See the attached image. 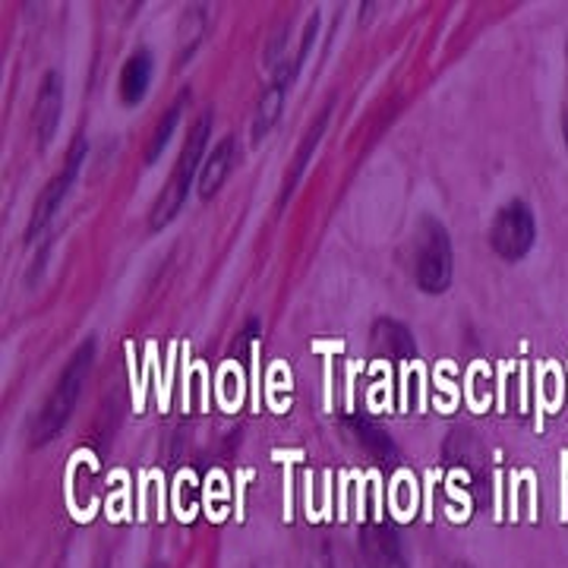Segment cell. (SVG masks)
Listing matches in <instances>:
<instances>
[{"instance_id":"obj_1","label":"cell","mask_w":568,"mask_h":568,"mask_svg":"<svg viewBox=\"0 0 568 568\" xmlns=\"http://www.w3.org/2000/svg\"><path fill=\"white\" fill-rule=\"evenodd\" d=\"M212 136V111L200 114V121L190 126L186 142L181 149V159L171 171V181L164 183V190L159 193V200L152 205V215H149V227L152 231H162L168 224L174 222V215L181 212L186 196H190V186L193 181H200V171H203V152Z\"/></svg>"},{"instance_id":"obj_2","label":"cell","mask_w":568,"mask_h":568,"mask_svg":"<svg viewBox=\"0 0 568 568\" xmlns=\"http://www.w3.org/2000/svg\"><path fill=\"white\" fill-rule=\"evenodd\" d=\"M92 361H95V338H85V342L73 351L70 364L63 366L61 379H58V386L51 392L48 405L41 407L39 414H36V420H32V426H29V443H32V446L51 443L63 426H67L73 407L80 402L82 383H85V376H89V369H92Z\"/></svg>"},{"instance_id":"obj_3","label":"cell","mask_w":568,"mask_h":568,"mask_svg":"<svg viewBox=\"0 0 568 568\" xmlns=\"http://www.w3.org/2000/svg\"><path fill=\"white\" fill-rule=\"evenodd\" d=\"M455 275V253L446 224L424 219L414 237V282L424 294H446Z\"/></svg>"},{"instance_id":"obj_4","label":"cell","mask_w":568,"mask_h":568,"mask_svg":"<svg viewBox=\"0 0 568 568\" xmlns=\"http://www.w3.org/2000/svg\"><path fill=\"white\" fill-rule=\"evenodd\" d=\"M534 241H537V222H534L528 203L511 200L496 212L493 227H489V246L499 260H506V263L525 260Z\"/></svg>"},{"instance_id":"obj_5","label":"cell","mask_w":568,"mask_h":568,"mask_svg":"<svg viewBox=\"0 0 568 568\" xmlns=\"http://www.w3.org/2000/svg\"><path fill=\"white\" fill-rule=\"evenodd\" d=\"M85 159H89V140H85V136H77L73 145H70V152H67V164H63V171L54 178V181L48 183L44 190H41V196L36 200L32 219H29V231H26V237H29V241H36L41 231L48 227V222L54 219V212H58L63 200H67V193H70L73 181L80 178Z\"/></svg>"},{"instance_id":"obj_6","label":"cell","mask_w":568,"mask_h":568,"mask_svg":"<svg viewBox=\"0 0 568 568\" xmlns=\"http://www.w3.org/2000/svg\"><path fill=\"white\" fill-rule=\"evenodd\" d=\"M63 111V80L61 73H48L39 89V99H36V133H39L41 145L54 140L58 133V123H61Z\"/></svg>"},{"instance_id":"obj_7","label":"cell","mask_w":568,"mask_h":568,"mask_svg":"<svg viewBox=\"0 0 568 568\" xmlns=\"http://www.w3.org/2000/svg\"><path fill=\"white\" fill-rule=\"evenodd\" d=\"M149 82H152V54L140 48L133 51L121 70V82H118V95L126 108H136L149 92Z\"/></svg>"},{"instance_id":"obj_8","label":"cell","mask_w":568,"mask_h":568,"mask_svg":"<svg viewBox=\"0 0 568 568\" xmlns=\"http://www.w3.org/2000/svg\"><path fill=\"white\" fill-rule=\"evenodd\" d=\"M328 114H332V104L325 108V111H320V118L310 123V130H306L304 142H301V149H297V155H294V162H291V171H287V178H284V190H282V205L287 203V196L294 193V186L301 183V178H304L306 164H310V159H313V152H316V145L323 142V133L325 126H328Z\"/></svg>"},{"instance_id":"obj_9","label":"cell","mask_w":568,"mask_h":568,"mask_svg":"<svg viewBox=\"0 0 568 568\" xmlns=\"http://www.w3.org/2000/svg\"><path fill=\"white\" fill-rule=\"evenodd\" d=\"M231 162H234V136H224L205 159L203 171H200V196L212 200L222 190L224 178L231 174Z\"/></svg>"},{"instance_id":"obj_10","label":"cell","mask_w":568,"mask_h":568,"mask_svg":"<svg viewBox=\"0 0 568 568\" xmlns=\"http://www.w3.org/2000/svg\"><path fill=\"white\" fill-rule=\"evenodd\" d=\"M186 102H190V89H183L181 95L174 99V104H171V108L164 111V118L159 121L155 133H152V142H149V152H145V164H155L164 155L168 142H171V136H174V126L181 123V114H183V108H186Z\"/></svg>"},{"instance_id":"obj_11","label":"cell","mask_w":568,"mask_h":568,"mask_svg":"<svg viewBox=\"0 0 568 568\" xmlns=\"http://www.w3.org/2000/svg\"><path fill=\"white\" fill-rule=\"evenodd\" d=\"M373 342L383 347L386 354H392V357H414V351H417L410 332L402 323H395V320H379V323L373 325Z\"/></svg>"},{"instance_id":"obj_12","label":"cell","mask_w":568,"mask_h":568,"mask_svg":"<svg viewBox=\"0 0 568 568\" xmlns=\"http://www.w3.org/2000/svg\"><path fill=\"white\" fill-rule=\"evenodd\" d=\"M566 61H568V44H566ZM562 140H566V149H568V95H566V108H562Z\"/></svg>"}]
</instances>
